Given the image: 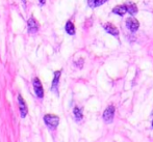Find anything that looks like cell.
<instances>
[{
	"label": "cell",
	"mask_w": 153,
	"mask_h": 142,
	"mask_svg": "<svg viewBox=\"0 0 153 142\" xmlns=\"http://www.w3.org/2000/svg\"><path fill=\"white\" fill-rule=\"evenodd\" d=\"M126 26L128 27V29L130 30L131 32H135L140 27V23L139 21L137 20L133 17H130L126 20Z\"/></svg>",
	"instance_id": "obj_4"
},
{
	"label": "cell",
	"mask_w": 153,
	"mask_h": 142,
	"mask_svg": "<svg viewBox=\"0 0 153 142\" xmlns=\"http://www.w3.org/2000/svg\"><path fill=\"white\" fill-rule=\"evenodd\" d=\"M152 127H153V122H152Z\"/></svg>",
	"instance_id": "obj_15"
},
{
	"label": "cell",
	"mask_w": 153,
	"mask_h": 142,
	"mask_svg": "<svg viewBox=\"0 0 153 142\" xmlns=\"http://www.w3.org/2000/svg\"><path fill=\"white\" fill-rule=\"evenodd\" d=\"M65 29H66L67 33L70 34V35H73V34H75V27H74V25H73V23L71 22V21H68V22H67Z\"/></svg>",
	"instance_id": "obj_11"
},
{
	"label": "cell",
	"mask_w": 153,
	"mask_h": 142,
	"mask_svg": "<svg viewBox=\"0 0 153 142\" xmlns=\"http://www.w3.org/2000/svg\"><path fill=\"white\" fill-rule=\"evenodd\" d=\"M33 88H34V92H36V96L39 99H43V96H44V89H43V85L39 78H34Z\"/></svg>",
	"instance_id": "obj_2"
},
{
	"label": "cell",
	"mask_w": 153,
	"mask_h": 142,
	"mask_svg": "<svg viewBox=\"0 0 153 142\" xmlns=\"http://www.w3.org/2000/svg\"><path fill=\"white\" fill-rule=\"evenodd\" d=\"M61 71H57V72L54 73V78H53L52 81V86H51V89L55 92L56 94H59V78H61Z\"/></svg>",
	"instance_id": "obj_6"
},
{
	"label": "cell",
	"mask_w": 153,
	"mask_h": 142,
	"mask_svg": "<svg viewBox=\"0 0 153 142\" xmlns=\"http://www.w3.org/2000/svg\"><path fill=\"white\" fill-rule=\"evenodd\" d=\"M73 112H74L75 119H76L77 121H79V120L82 119V112H81L80 108H78V107H75L74 110H73Z\"/></svg>",
	"instance_id": "obj_13"
},
{
	"label": "cell",
	"mask_w": 153,
	"mask_h": 142,
	"mask_svg": "<svg viewBox=\"0 0 153 142\" xmlns=\"http://www.w3.org/2000/svg\"><path fill=\"white\" fill-rule=\"evenodd\" d=\"M114 115H115V107L108 106L106 108V110L104 111V113H103V119H104L105 122L109 124V122L113 121Z\"/></svg>",
	"instance_id": "obj_3"
},
{
	"label": "cell",
	"mask_w": 153,
	"mask_h": 142,
	"mask_svg": "<svg viewBox=\"0 0 153 142\" xmlns=\"http://www.w3.org/2000/svg\"><path fill=\"white\" fill-rule=\"evenodd\" d=\"M27 25H28V30H29V32H30V33H36V32H38L39 24H38V22H36V20L33 18V17H31V18L28 19Z\"/></svg>",
	"instance_id": "obj_7"
},
{
	"label": "cell",
	"mask_w": 153,
	"mask_h": 142,
	"mask_svg": "<svg viewBox=\"0 0 153 142\" xmlns=\"http://www.w3.org/2000/svg\"><path fill=\"white\" fill-rule=\"evenodd\" d=\"M44 121L50 130H55L59 124V117L54 114H46L44 116Z\"/></svg>",
	"instance_id": "obj_1"
},
{
	"label": "cell",
	"mask_w": 153,
	"mask_h": 142,
	"mask_svg": "<svg viewBox=\"0 0 153 142\" xmlns=\"http://www.w3.org/2000/svg\"><path fill=\"white\" fill-rule=\"evenodd\" d=\"M18 102H19V106H20V113H21V117L24 118L26 116L27 112H28V109H27V106H26V103L25 101L23 100L22 96L19 94L18 96Z\"/></svg>",
	"instance_id": "obj_5"
},
{
	"label": "cell",
	"mask_w": 153,
	"mask_h": 142,
	"mask_svg": "<svg viewBox=\"0 0 153 142\" xmlns=\"http://www.w3.org/2000/svg\"><path fill=\"white\" fill-rule=\"evenodd\" d=\"M107 0H88V4H89L90 7L95 8L98 7V6L102 5L103 3H105Z\"/></svg>",
	"instance_id": "obj_9"
},
{
	"label": "cell",
	"mask_w": 153,
	"mask_h": 142,
	"mask_svg": "<svg viewBox=\"0 0 153 142\" xmlns=\"http://www.w3.org/2000/svg\"><path fill=\"white\" fill-rule=\"evenodd\" d=\"M126 12H127L126 5H118L113 10L114 14H117V15H119V16H123V15H125V13Z\"/></svg>",
	"instance_id": "obj_10"
},
{
	"label": "cell",
	"mask_w": 153,
	"mask_h": 142,
	"mask_svg": "<svg viewBox=\"0 0 153 142\" xmlns=\"http://www.w3.org/2000/svg\"><path fill=\"white\" fill-rule=\"evenodd\" d=\"M126 8H127V12L129 13L130 15H134L137 13V7L135 4L133 3H128L126 4Z\"/></svg>",
	"instance_id": "obj_12"
},
{
	"label": "cell",
	"mask_w": 153,
	"mask_h": 142,
	"mask_svg": "<svg viewBox=\"0 0 153 142\" xmlns=\"http://www.w3.org/2000/svg\"><path fill=\"white\" fill-rule=\"evenodd\" d=\"M103 28L106 30V32L113 34V35H115V36L119 35V30L117 29V27L114 26V25L111 24V23H105V24L103 25Z\"/></svg>",
	"instance_id": "obj_8"
},
{
	"label": "cell",
	"mask_w": 153,
	"mask_h": 142,
	"mask_svg": "<svg viewBox=\"0 0 153 142\" xmlns=\"http://www.w3.org/2000/svg\"><path fill=\"white\" fill-rule=\"evenodd\" d=\"M45 2H46V0H40V3L42 4V5H44Z\"/></svg>",
	"instance_id": "obj_14"
}]
</instances>
